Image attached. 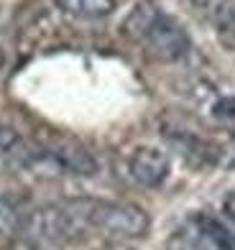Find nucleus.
I'll return each instance as SVG.
<instances>
[{
  "instance_id": "f257e3e1",
  "label": "nucleus",
  "mask_w": 235,
  "mask_h": 250,
  "mask_svg": "<svg viewBox=\"0 0 235 250\" xmlns=\"http://www.w3.org/2000/svg\"><path fill=\"white\" fill-rule=\"evenodd\" d=\"M18 237L31 248H62L72 245L87 237V230L77 214L72 199L43 204V207L31 209L23 225H21Z\"/></svg>"
},
{
  "instance_id": "f03ea898",
  "label": "nucleus",
  "mask_w": 235,
  "mask_h": 250,
  "mask_svg": "<svg viewBox=\"0 0 235 250\" xmlns=\"http://www.w3.org/2000/svg\"><path fill=\"white\" fill-rule=\"evenodd\" d=\"M72 204L85 225L87 237H141L149 230V214L138 204L107 199H72Z\"/></svg>"
},
{
  "instance_id": "7ed1b4c3",
  "label": "nucleus",
  "mask_w": 235,
  "mask_h": 250,
  "mask_svg": "<svg viewBox=\"0 0 235 250\" xmlns=\"http://www.w3.org/2000/svg\"><path fill=\"white\" fill-rule=\"evenodd\" d=\"M143 43H146L149 56L156 62H179L192 49V41H189V33L184 31V26L169 16H161V21L153 26V31Z\"/></svg>"
},
{
  "instance_id": "20e7f679",
  "label": "nucleus",
  "mask_w": 235,
  "mask_h": 250,
  "mask_svg": "<svg viewBox=\"0 0 235 250\" xmlns=\"http://www.w3.org/2000/svg\"><path fill=\"white\" fill-rule=\"evenodd\" d=\"M171 171L169 153L159 146H138L128 156V174L141 187H161Z\"/></svg>"
},
{
  "instance_id": "39448f33",
  "label": "nucleus",
  "mask_w": 235,
  "mask_h": 250,
  "mask_svg": "<svg viewBox=\"0 0 235 250\" xmlns=\"http://www.w3.org/2000/svg\"><path fill=\"white\" fill-rule=\"evenodd\" d=\"M41 161H49L54 168L74 176H95L97 174V161L87 148H82L80 143H59L51 146L49 151L36 153Z\"/></svg>"
},
{
  "instance_id": "423d86ee",
  "label": "nucleus",
  "mask_w": 235,
  "mask_h": 250,
  "mask_svg": "<svg viewBox=\"0 0 235 250\" xmlns=\"http://www.w3.org/2000/svg\"><path fill=\"white\" fill-rule=\"evenodd\" d=\"M161 8L156 0H138L136 5L128 10V16L120 23V33L133 41H146V36L153 31V26L161 21Z\"/></svg>"
},
{
  "instance_id": "0eeeda50",
  "label": "nucleus",
  "mask_w": 235,
  "mask_h": 250,
  "mask_svg": "<svg viewBox=\"0 0 235 250\" xmlns=\"http://www.w3.org/2000/svg\"><path fill=\"white\" fill-rule=\"evenodd\" d=\"M57 5L62 13L72 18L95 21V18H105L113 13L118 8V0H57Z\"/></svg>"
},
{
  "instance_id": "6e6552de",
  "label": "nucleus",
  "mask_w": 235,
  "mask_h": 250,
  "mask_svg": "<svg viewBox=\"0 0 235 250\" xmlns=\"http://www.w3.org/2000/svg\"><path fill=\"white\" fill-rule=\"evenodd\" d=\"M197 227H199V235H202L207 243L215 245L217 250H235V235L230 232V227L225 222H220L215 217H207V214H199Z\"/></svg>"
},
{
  "instance_id": "1a4fd4ad",
  "label": "nucleus",
  "mask_w": 235,
  "mask_h": 250,
  "mask_svg": "<svg viewBox=\"0 0 235 250\" xmlns=\"http://www.w3.org/2000/svg\"><path fill=\"white\" fill-rule=\"evenodd\" d=\"M26 214L18 209V204L10 199L8 194L0 191V237H18L21 225H23Z\"/></svg>"
},
{
  "instance_id": "9d476101",
  "label": "nucleus",
  "mask_w": 235,
  "mask_h": 250,
  "mask_svg": "<svg viewBox=\"0 0 235 250\" xmlns=\"http://www.w3.org/2000/svg\"><path fill=\"white\" fill-rule=\"evenodd\" d=\"M215 31L222 43L235 46V0H222L215 10Z\"/></svg>"
},
{
  "instance_id": "9b49d317",
  "label": "nucleus",
  "mask_w": 235,
  "mask_h": 250,
  "mask_svg": "<svg viewBox=\"0 0 235 250\" xmlns=\"http://www.w3.org/2000/svg\"><path fill=\"white\" fill-rule=\"evenodd\" d=\"M18 146H21V133L13 128V125H8V123L0 120V156L13 153Z\"/></svg>"
},
{
  "instance_id": "f8f14e48",
  "label": "nucleus",
  "mask_w": 235,
  "mask_h": 250,
  "mask_svg": "<svg viewBox=\"0 0 235 250\" xmlns=\"http://www.w3.org/2000/svg\"><path fill=\"white\" fill-rule=\"evenodd\" d=\"M212 115L235 130V97H220L212 107Z\"/></svg>"
},
{
  "instance_id": "ddd939ff",
  "label": "nucleus",
  "mask_w": 235,
  "mask_h": 250,
  "mask_svg": "<svg viewBox=\"0 0 235 250\" xmlns=\"http://www.w3.org/2000/svg\"><path fill=\"white\" fill-rule=\"evenodd\" d=\"M222 214H225V220L235 225V191H230V194L222 199Z\"/></svg>"
},
{
  "instance_id": "4468645a",
  "label": "nucleus",
  "mask_w": 235,
  "mask_h": 250,
  "mask_svg": "<svg viewBox=\"0 0 235 250\" xmlns=\"http://www.w3.org/2000/svg\"><path fill=\"white\" fill-rule=\"evenodd\" d=\"M194 3H210V0H194Z\"/></svg>"
},
{
  "instance_id": "2eb2a0df",
  "label": "nucleus",
  "mask_w": 235,
  "mask_h": 250,
  "mask_svg": "<svg viewBox=\"0 0 235 250\" xmlns=\"http://www.w3.org/2000/svg\"><path fill=\"white\" fill-rule=\"evenodd\" d=\"M0 66H3V54H0Z\"/></svg>"
}]
</instances>
